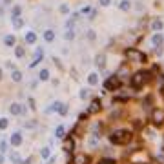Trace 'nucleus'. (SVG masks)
Masks as SVG:
<instances>
[{"label":"nucleus","instance_id":"nucleus-14","mask_svg":"<svg viewBox=\"0 0 164 164\" xmlns=\"http://www.w3.org/2000/svg\"><path fill=\"white\" fill-rule=\"evenodd\" d=\"M151 40H153V44H155V46H161V44H162V35H161V33H155Z\"/></svg>","mask_w":164,"mask_h":164},{"label":"nucleus","instance_id":"nucleus-5","mask_svg":"<svg viewBox=\"0 0 164 164\" xmlns=\"http://www.w3.org/2000/svg\"><path fill=\"white\" fill-rule=\"evenodd\" d=\"M151 122L155 124V126H161L164 124V109H153L151 111Z\"/></svg>","mask_w":164,"mask_h":164},{"label":"nucleus","instance_id":"nucleus-2","mask_svg":"<svg viewBox=\"0 0 164 164\" xmlns=\"http://www.w3.org/2000/svg\"><path fill=\"white\" fill-rule=\"evenodd\" d=\"M150 78H151V75L148 71H137L135 75L130 78V84H131L133 89H139V88H142L146 82H150Z\"/></svg>","mask_w":164,"mask_h":164},{"label":"nucleus","instance_id":"nucleus-20","mask_svg":"<svg viewBox=\"0 0 164 164\" xmlns=\"http://www.w3.org/2000/svg\"><path fill=\"white\" fill-rule=\"evenodd\" d=\"M130 7H131V4L128 2V0H122V2H120V9H122V11H128Z\"/></svg>","mask_w":164,"mask_h":164},{"label":"nucleus","instance_id":"nucleus-37","mask_svg":"<svg viewBox=\"0 0 164 164\" xmlns=\"http://www.w3.org/2000/svg\"><path fill=\"white\" fill-rule=\"evenodd\" d=\"M68 164H75V162H73V161H69V162H68Z\"/></svg>","mask_w":164,"mask_h":164},{"label":"nucleus","instance_id":"nucleus-11","mask_svg":"<svg viewBox=\"0 0 164 164\" xmlns=\"http://www.w3.org/2000/svg\"><path fill=\"white\" fill-rule=\"evenodd\" d=\"M95 62H97L98 68H104V66H106V57H104V55H97Z\"/></svg>","mask_w":164,"mask_h":164},{"label":"nucleus","instance_id":"nucleus-28","mask_svg":"<svg viewBox=\"0 0 164 164\" xmlns=\"http://www.w3.org/2000/svg\"><path fill=\"white\" fill-rule=\"evenodd\" d=\"M22 24H24V22H22V18H20V17L15 18V27H22Z\"/></svg>","mask_w":164,"mask_h":164},{"label":"nucleus","instance_id":"nucleus-18","mask_svg":"<svg viewBox=\"0 0 164 164\" xmlns=\"http://www.w3.org/2000/svg\"><path fill=\"white\" fill-rule=\"evenodd\" d=\"M11 77H13V80H15V82H20V80H22V73H20V71H17V69L13 71V75H11Z\"/></svg>","mask_w":164,"mask_h":164},{"label":"nucleus","instance_id":"nucleus-29","mask_svg":"<svg viewBox=\"0 0 164 164\" xmlns=\"http://www.w3.org/2000/svg\"><path fill=\"white\" fill-rule=\"evenodd\" d=\"M58 111H60V115H66V113H68V108H66V104H62Z\"/></svg>","mask_w":164,"mask_h":164},{"label":"nucleus","instance_id":"nucleus-13","mask_svg":"<svg viewBox=\"0 0 164 164\" xmlns=\"http://www.w3.org/2000/svg\"><path fill=\"white\" fill-rule=\"evenodd\" d=\"M9 111H11L13 115H18V113H22V106L20 104H13V106L9 108Z\"/></svg>","mask_w":164,"mask_h":164},{"label":"nucleus","instance_id":"nucleus-40","mask_svg":"<svg viewBox=\"0 0 164 164\" xmlns=\"http://www.w3.org/2000/svg\"><path fill=\"white\" fill-rule=\"evenodd\" d=\"M162 150H164V144H162Z\"/></svg>","mask_w":164,"mask_h":164},{"label":"nucleus","instance_id":"nucleus-23","mask_svg":"<svg viewBox=\"0 0 164 164\" xmlns=\"http://www.w3.org/2000/svg\"><path fill=\"white\" fill-rule=\"evenodd\" d=\"M55 135H57V137H64V126H57V130H55Z\"/></svg>","mask_w":164,"mask_h":164},{"label":"nucleus","instance_id":"nucleus-8","mask_svg":"<svg viewBox=\"0 0 164 164\" xmlns=\"http://www.w3.org/2000/svg\"><path fill=\"white\" fill-rule=\"evenodd\" d=\"M11 144H13V146H20V144H22L20 133H13V135H11Z\"/></svg>","mask_w":164,"mask_h":164},{"label":"nucleus","instance_id":"nucleus-24","mask_svg":"<svg viewBox=\"0 0 164 164\" xmlns=\"http://www.w3.org/2000/svg\"><path fill=\"white\" fill-rule=\"evenodd\" d=\"M18 15H20V6H15V7H13V17L18 18Z\"/></svg>","mask_w":164,"mask_h":164},{"label":"nucleus","instance_id":"nucleus-6","mask_svg":"<svg viewBox=\"0 0 164 164\" xmlns=\"http://www.w3.org/2000/svg\"><path fill=\"white\" fill-rule=\"evenodd\" d=\"M102 109V104H100V100L98 98H95L91 104H89V109H88V113H98Z\"/></svg>","mask_w":164,"mask_h":164},{"label":"nucleus","instance_id":"nucleus-25","mask_svg":"<svg viewBox=\"0 0 164 164\" xmlns=\"http://www.w3.org/2000/svg\"><path fill=\"white\" fill-rule=\"evenodd\" d=\"M11 161H13L15 164H20V157H18V153H13V155H11Z\"/></svg>","mask_w":164,"mask_h":164},{"label":"nucleus","instance_id":"nucleus-34","mask_svg":"<svg viewBox=\"0 0 164 164\" xmlns=\"http://www.w3.org/2000/svg\"><path fill=\"white\" fill-rule=\"evenodd\" d=\"M60 11H62V13H68V11H69V7H68V6H62V7H60Z\"/></svg>","mask_w":164,"mask_h":164},{"label":"nucleus","instance_id":"nucleus-9","mask_svg":"<svg viewBox=\"0 0 164 164\" xmlns=\"http://www.w3.org/2000/svg\"><path fill=\"white\" fill-rule=\"evenodd\" d=\"M73 162H75V164H88V162H89V157H86V155H77L75 159H73Z\"/></svg>","mask_w":164,"mask_h":164},{"label":"nucleus","instance_id":"nucleus-36","mask_svg":"<svg viewBox=\"0 0 164 164\" xmlns=\"http://www.w3.org/2000/svg\"><path fill=\"white\" fill-rule=\"evenodd\" d=\"M0 164H4V155H0Z\"/></svg>","mask_w":164,"mask_h":164},{"label":"nucleus","instance_id":"nucleus-21","mask_svg":"<svg viewBox=\"0 0 164 164\" xmlns=\"http://www.w3.org/2000/svg\"><path fill=\"white\" fill-rule=\"evenodd\" d=\"M38 77H40V80H48V78H49V71H48V69H42Z\"/></svg>","mask_w":164,"mask_h":164},{"label":"nucleus","instance_id":"nucleus-4","mask_svg":"<svg viewBox=\"0 0 164 164\" xmlns=\"http://www.w3.org/2000/svg\"><path fill=\"white\" fill-rule=\"evenodd\" d=\"M104 88L109 89V91H115V89L120 88V78H118L117 75H113V77H108V80L104 82Z\"/></svg>","mask_w":164,"mask_h":164},{"label":"nucleus","instance_id":"nucleus-17","mask_svg":"<svg viewBox=\"0 0 164 164\" xmlns=\"http://www.w3.org/2000/svg\"><path fill=\"white\" fill-rule=\"evenodd\" d=\"M35 40H37V35L35 33H27L26 35V42L27 44H35Z\"/></svg>","mask_w":164,"mask_h":164},{"label":"nucleus","instance_id":"nucleus-33","mask_svg":"<svg viewBox=\"0 0 164 164\" xmlns=\"http://www.w3.org/2000/svg\"><path fill=\"white\" fill-rule=\"evenodd\" d=\"M88 93H89L88 89H82V91H80V98H86V97H88Z\"/></svg>","mask_w":164,"mask_h":164},{"label":"nucleus","instance_id":"nucleus-12","mask_svg":"<svg viewBox=\"0 0 164 164\" xmlns=\"http://www.w3.org/2000/svg\"><path fill=\"white\" fill-rule=\"evenodd\" d=\"M151 27L155 29V31H161V29H162V20H161V18H155V20L151 22Z\"/></svg>","mask_w":164,"mask_h":164},{"label":"nucleus","instance_id":"nucleus-16","mask_svg":"<svg viewBox=\"0 0 164 164\" xmlns=\"http://www.w3.org/2000/svg\"><path fill=\"white\" fill-rule=\"evenodd\" d=\"M88 82L91 84V86H95V84L98 82V75H97V73H91V75L88 77Z\"/></svg>","mask_w":164,"mask_h":164},{"label":"nucleus","instance_id":"nucleus-31","mask_svg":"<svg viewBox=\"0 0 164 164\" xmlns=\"http://www.w3.org/2000/svg\"><path fill=\"white\" fill-rule=\"evenodd\" d=\"M24 53H26V51H24L22 48H17V57H24Z\"/></svg>","mask_w":164,"mask_h":164},{"label":"nucleus","instance_id":"nucleus-39","mask_svg":"<svg viewBox=\"0 0 164 164\" xmlns=\"http://www.w3.org/2000/svg\"><path fill=\"white\" fill-rule=\"evenodd\" d=\"M9 2H11V0H6V4H9Z\"/></svg>","mask_w":164,"mask_h":164},{"label":"nucleus","instance_id":"nucleus-15","mask_svg":"<svg viewBox=\"0 0 164 164\" xmlns=\"http://www.w3.org/2000/svg\"><path fill=\"white\" fill-rule=\"evenodd\" d=\"M44 38H46L48 42H51L55 38V31H51V29H48V31H44Z\"/></svg>","mask_w":164,"mask_h":164},{"label":"nucleus","instance_id":"nucleus-26","mask_svg":"<svg viewBox=\"0 0 164 164\" xmlns=\"http://www.w3.org/2000/svg\"><path fill=\"white\" fill-rule=\"evenodd\" d=\"M40 155H42V159H48L49 157V148H44V150L40 151Z\"/></svg>","mask_w":164,"mask_h":164},{"label":"nucleus","instance_id":"nucleus-19","mask_svg":"<svg viewBox=\"0 0 164 164\" xmlns=\"http://www.w3.org/2000/svg\"><path fill=\"white\" fill-rule=\"evenodd\" d=\"M4 42H6V46H13V44H15V37H13V35H7V37L4 38Z\"/></svg>","mask_w":164,"mask_h":164},{"label":"nucleus","instance_id":"nucleus-1","mask_svg":"<svg viewBox=\"0 0 164 164\" xmlns=\"http://www.w3.org/2000/svg\"><path fill=\"white\" fill-rule=\"evenodd\" d=\"M109 141H111V144L124 146V144H128V142L131 141V131H128V130H117V131H113L111 135H109Z\"/></svg>","mask_w":164,"mask_h":164},{"label":"nucleus","instance_id":"nucleus-7","mask_svg":"<svg viewBox=\"0 0 164 164\" xmlns=\"http://www.w3.org/2000/svg\"><path fill=\"white\" fill-rule=\"evenodd\" d=\"M64 151H73V148H75V142H73V139L71 137H68L66 141H64Z\"/></svg>","mask_w":164,"mask_h":164},{"label":"nucleus","instance_id":"nucleus-32","mask_svg":"<svg viewBox=\"0 0 164 164\" xmlns=\"http://www.w3.org/2000/svg\"><path fill=\"white\" fill-rule=\"evenodd\" d=\"M88 38H89V40H93V38H95V31L89 29V31H88Z\"/></svg>","mask_w":164,"mask_h":164},{"label":"nucleus","instance_id":"nucleus-3","mask_svg":"<svg viewBox=\"0 0 164 164\" xmlns=\"http://www.w3.org/2000/svg\"><path fill=\"white\" fill-rule=\"evenodd\" d=\"M126 57L130 58V62H137V64H144L148 60L146 55L142 51H139V49H135V48H128L126 49Z\"/></svg>","mask_w":164,"mask_h":164},{"label":"nucleus","instance_id":"nucleus-30","mask_svg":"<svg viewBox=\"0 0 164 164\" xmlns=\"http://www.w3.org/2000/svg\"><path fill=\"white\" fill-rule=\"evenodd\" d=\"M66 38H68V40H71V38H75V33H73V31H68V33H66Z\"/></svg>","mask_w":164,"mask_h":164},{"label":"nucleus","instance_id":"nucleus-27","mask_svg":"<svg viewBox=\"0 0 164 164\" xmlns=\"http://www.w3.org/2000/svg\"><path fill=\"white\" fill-rule=\"evenodd\" d=\"M7 128V120L6 118H0V130H6Z\"/></svg>","mask_w":164,"mask_h":164},{"label":"nucleus","instance_id":"nucleus-22","mask_svg":"<svg viewBox=\"0 0 164 164\" xmlns=\"http://www.w3.org/2000/svg\"><path fill=\"white\" fill-rule=\"evenodd\" d=\"M98 164H117V162H115V159H100Z\"/></svg>","mask_w":164,"mask_h":164},{"label":"nucleus","instance_id":"nucleus-38","mask_svg":"<svg viewBox=\"0 0 164 164\" xmlns=\"http://www.w3.org/2000/svg\"><path fill=\"white\" fill-rule=\"evenodd\" d=\"M0 78H2V69H0Z\"/></svg>","mask_w":164,"mask_h":164},{"label":"nucleus","instance_id":"nucleus-35","mask_svg":"<svg viewBox=\"0 0 164 164\" xmlns=\"http://www.w3.org/2000/svg\"><path fill=\"white\" fill-rule=\"evenodd\" d=\"M100 6H109V0H100Z\"/></svg>","mask_w":164,"mask_h":164},{"label":"nucleus","instance_id":"nucleus-10","mask_svg":"<svg viewBox=\"0 0 164 164\" xmlns=\"http://www.w3.org/2000/svg\"><path fill=\"white\" fill-rule=\"evenodd\" d=\"M42 57H44V53H42V49H37V53H35V60L31 62V68H33V66H37V64H38V62H40V58H42Z\"/></svg>","mask_w":164,"mask_h":164}]
</instances>
